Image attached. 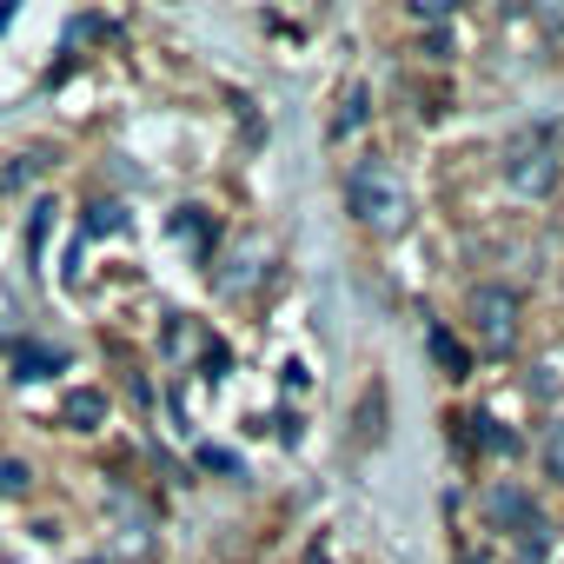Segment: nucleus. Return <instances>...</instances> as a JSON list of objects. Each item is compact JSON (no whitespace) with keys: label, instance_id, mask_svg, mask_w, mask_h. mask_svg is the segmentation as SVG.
Returning a JSON list of instances; mask_svg holds the SVG:
<instances>
[{"label":"nucleus","instance_id":"obj_1","mask_svg":"<svg viewBox=\"0 0 564 564\" xmlns=\"http://www.w3.org/2000/svg\"><path fill=\"white\" fill-rule=\"evenodd\" d=\"M346 199H352V219L366 226V232H379V239H399L405 226H412V186L386 166V160H359L352 166V180H346Z\"/></svg>","mask_w":564,"mask_h":564},{"label":"nucleus","instance_id":"obj_2","mask_svg":"<svg viewBox=\"0 0 564 564\" xmlns=\"http://www.w3.org/2000/svg\"><path fill=\"white\" fill-rule=\"evenodd\" d=\"M471 346L485 359H505L518 346V293L511 286H471Z\"/></svg>","mask_w":564,"mask_h":564},{"label":"nucleus","instance_id":"obj_3","mask_svg":"<svg viewBox=\"0 0 564 564\" xmlns=\"http://www.w3.org/2000/svg\"><path fill=\"white\" fill-rule=\"evenodd\" d=\"M557 147L544 140V133H518L511 140V153H505V180H511V193L518 199H551L557 193Z\"/></svg>","mask_w":564,"mask_h":564},{"label":"nucleus","instance_id":"obj_4","mask_svg":"<svg viewBox=\"0 0 564 564\" xmlns=\"http://www.w3.org/2000/svg\"><path fill=\"white\" fill-rule=\"evenodd\" d=\"M54 372H67V352H61V346H41V339H28V346H14V359H8V379H14V386H34V379H54Z\"/></svg>","mask_w":564,"mask_h":564},{"label":"nucleus","instance_id":"obj_5","mask_svg":"<svg viewBox=\"0 0 564 564\" xmlns=\"http://www.w3.org/2000/svg\"><path fill=\"white\" fill-rule=\"evenodd\" d=\"M21 333H28V300L0 279V339H21Z\"/></svg>","mask_w":564,"mask_h":564},{"label":"nucleus","instance_id":"obj_6","mask_svg":"<svg viewBox=\"0 0 564 564\" xmlns=\"http://www.w3.org/2000/svg\"><path fill=\"white\" fill-rule=\"evenodd\" d=\"M100 419H107V392H74V399H67V425L94 432Z\"/></svg>","mask_w":564,"mask_h":564},{"label":"nucleus","instance_id":"obj_7","mask_svg":"<svg viewBox=\"0 0 564 564\" xmlns=\"http://www.w3.org/2000/svg\"><path fill=\"white\" fill-rule=\"evenodd\" d=\"M359 127H366V87L352 80V87H346V100H339V120H333V133H359Z\"/></svg>","mask_w":564,"mask_h":564},{"label":"nucleus","instance_id":"obj_8","mask_svg":"<svg viewBox=\"0 0 564 564\" xmlns=\"http://www.w3.org/2000/svg\"><path fill=\"white\" fill-rule=\"evenodd\" d=\"M120 226H127V206H113V199H100V206L87 213V226H80V232H94V239H100V232H120Z\"/></svg>","mask_w":564,"mask_h":564},{"label":"nucleus","instance_id":"obj_9","mask_svg":"<svg viewBox=\"0 0 564 564\" xmlns=\"http://www.w3.org/2000/svg\"><path fill=\"white\" fill-rule=\"evenodd\" d=\"M113 538H120V551H133V557H147V551H153V531H147V518H140V511H133Z\"/></svg>","mask_w":564,"mask_h":564},{"label":"nucleus","instance_id":"obj_10","mask_svg":"<svg viewBox=\"0 0 564 564\" xmlns=\"http://www.w3.org/2000/svg\"><path fill=\"white\" fill-rule=\"evenodd\" d=\"M544 465H551V478H564V419L544 432Z\"/></svg>","mask_w":564,"mask_h":564},{"label":"nucleus","instance_id":"obj_11","mask_svg":"<svg viewBox=\"0 0 564 564\" xmlns=\"http://www.w3.org/2000/svg\"><path fill=\"white\" fill-rule=\"evenodd\" d=\"M28 485H34V471H28L21 458H8V465H0V491H8V498H14V491H28Z\"/></svg>","mask_w":564,"mask_h":564},{"label":"nucleus","instance_id":"obj_12","mask_svg":"<svg viewBox=\"0 0 564 564\" xmlns=\"http://www.w3.org/2000/svg\"><path fill=\"white\" fill-rule=\"evenodd\" d=\"M199 458H206V465H213V471H239V458H232V452H213V445H206V452H199Z\"/></svg>","mask_w":564,"mask_h":564}]
</instances>
